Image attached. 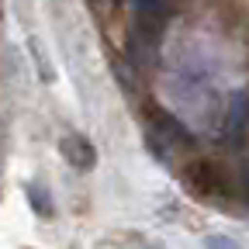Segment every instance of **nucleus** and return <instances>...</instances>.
Listing matches in <instances>:
<instances>
[{"mask_svg":"<svg viewBox=\"0 0 249 249\" xmlns=\"http://www.w3.org/2000/svg\"><path fill=\"white\" fill-rule=\"evenodd\" d=\"M59 152H62V160L70 166H76V170H93L97 166V149H93L90 139H83V135H66L59 142Z\"/></svg>","mask_w":249,"mask_h":249,"instance_id":"1","label":"nucleus"},{"mask_svg":"<svg viewBox=\"0 0 249 249\" xmlns=\"http://www.w3.org/2000/svg\"><path fill=\"white\" fill-rule=\"evenodd\" d=\"M187 180H191L201 194H225V191H229L225 173L218 170L214 163H208V160H201V163H194L191 170H187Z\"/></svg>","mask_w":249,"mask_h":249,"instance_id":"2","label":"nucleus"},{"mask_svg":"<svg viewBox=\"0 0 249 249\" xmlns=\"http://www.w3.org/2000/svg\"><path fill=\"white\" fill-rule=\"evenodd\" d=\"M249 124V93H235L232 97V107H229V124H225V132L229 139H239V132Z\"/></svg>","mask_w":249,"mask_h":249,"instance_id":"3","label":"nucleus"},{"mask_svg":"<svg viewBox=\"0 0 249 249\" xmlns=\"http://www.w3.org/2000/svg\"><path fill=\"white\" fill-rule=\"evenodd\" d=\"M208 249H239V246H235L229 235H211V239H208Z\"/></svg>","mask_w":249,"mask_h":249,"instance_id":"4","label":"nucleus"},{"mask_svg":"<svg viewBox=\"0 0 249 249\" xmlns=\"http://www.w3.org/2000/svg\"><path fill=\"white\" fill-rule=\"evenodd\" d=\"M0 160H4V124H0Z\"/></svg>","mask_w":249,"mask_h":249,"instance_id":"5","label":"nucleus"}]
</instances>
